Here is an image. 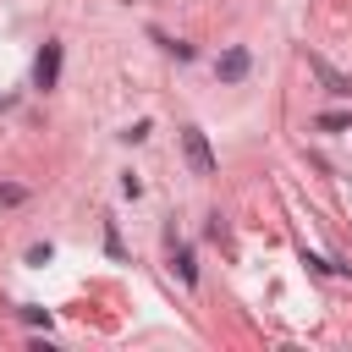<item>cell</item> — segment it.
<instances>
[{"mask_svg":"<svg viewBox=\"0 0 352 352\" xmlns=\"http://www.w3.org/2000/svg\"><path fill=\"white\" fill-rule=\"evenodd\" d=\"M182 154H187L192 176H214V148H209V138L198 126H182Z\"/></svg>","mask_w":352,"mask_h":352,"instance_id":"1","label":"cell"},{"mask_svg":"<svg viewBox=\"0 0 352 352\" xmlns=\"http://www.w3.org/2000/svg\"><path fill=\"white\" fill-rule=\"evenodd\" d=\"M60 55H66V50H60V38H44V50H38V60H33V88H44V94H50V88L60 82Z\"/></svg>","mask_w":352,"mask_h":352,"instance_id":"2","label":"cell"},{"mask_svg":"<svg viewBox=\"0 0 352 352\" xmlns=\"http://www.w3.org/2000/svg\"><path fill=\"white\" fill-rule=\"evenodd\" d=\"M165 264H170V275H176L182 286H198V264H192V248H187V242L165 236Z\"/></svg>","mask_w":352,"mask_h":352,"instance_id":"3","label":"cell"},{"mask_svg":"<svg viewBox=\"0 0 352 352\" xmlns=\"http://www.w3.org/2000/svg\"><path fill=\"white\" fill-rule=\"evenodd\" d=\"M248 66H253L248 44H231V50H220V60H214V77H220V82H242V77H248Z\"/></svg>","mask_w":352,"mask_h":352,"instance_id":"4","label":"cell"},{"mask_svg":"<svg viewBox=\"0 0 352 352\" xmlns=\"http://www.w3.org/2000/svg\"><path fill=\"white\" fill-rule=\"evenodd\" d=\"M308 72H314V77H319V82H324L330 94H341V99H352V77H341V72H336L330 60H319V55H308Z\"/></svg>","mask_w":352,"mask_h":352,"instance_id":"5","label":"cell"},{"mask_svg":"<svg viewBox=\"0 0 352 352\" xmlns=\"http://www.w3.org/2000/svg\"><path fill=\"white\" fill-rule=\"evenodd\" d=\"M314 126L319 132H346L352 126V110H324V116H314Z\"/></svg>","mask_w":352,"mask_h":352,"instance_id":"6","label":"cell"},{"mask_svg":"<svg viewBox=\"0 0 352 352\" xmlns=\"http://www.w3.org/2000/svg\"><path fill=\"white\" fill-rule=\"evenodd\" d=\"M50 253H55L50 242H33V248H28V264H33V270H44V264H50Z\"/></svg>","mask_w":352,"mask_h":352,"instance_id":"7","label":"cell"},{"mask_svg":"<svg viewBox=\"0 0 352 352\" xmlns=\"http://www.w3.org/2000/svg\"><path fill=\"white\" fill-rule=\"evenodd\" d=\"M16 314H22V319H28V324H50V308H33V302H22V308H16Z\"/></svg>","mask_w":352,"mask_h":352,"instance_id":"8","label":"cell"},{"mask_svg":"<svg viewBox=\"0 0 352 352\" xmlns=\"http://www.w3.org/2000/svg\"><path fill=\"white\" fill-rule=\"evenodd\" d=\"M121 138H126V143H143V138H148V121H132V126H126Z\"/></svg>","mask_w":352,"mask_h":352,"instance_id":"9","label":"cell"}]
</instances>
